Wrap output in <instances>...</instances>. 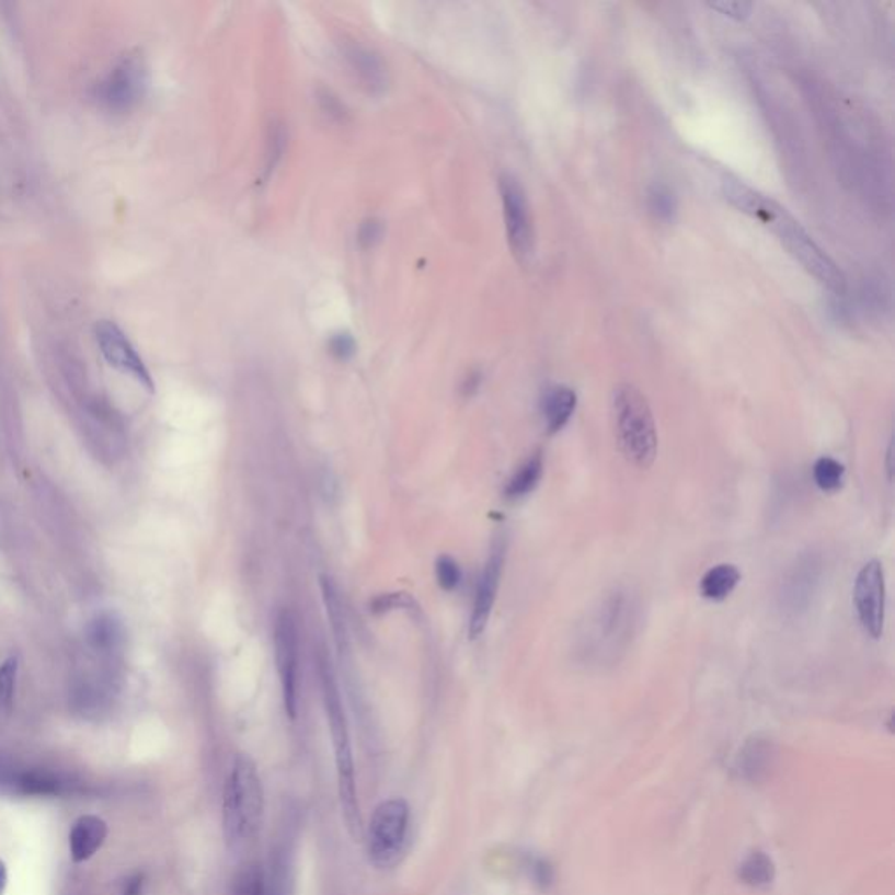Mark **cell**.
<instances>
[{"label":"cell","mask_w":895,"mask_h":895,"mask_svg":"<svg viewBox=\"0 0 895 895\" xmlns=\"http://www.w3.org/2000/svg\"><path fill=\"white\" fill-rule=\"evenodd\" d=\"M723 195L727 204L738 213L753 217L754 221L765 226L779 239L783 249L835 295H844L847 290V278L838 264L822 251L812 237L806 233L800 221L789 214L788 208L777 204L770 196L762 195L754 187L747 186L738 179L726 177L723 181Z\"/></svg>","instance_id":"cell-1"},{"label":"cell","mask_w":895,"mask_h":895,"mask_svg":"<svg viewBox=\"0 0 895 895\" xmlns=\"http://www.w3.org/2000/svg\"><path fill=\"white\" fill-rule=\"evenodd\" d=\"M319 677H321L322 701H324L325 718L329 732L333 739L334 761H336L337 798L342 806L348 835L354 841H363L364 824L360 815L357 783H355L354 754H352L351 732L346 723L345 709L342 697L334 679L333 666L329 663L325 653L319 654Z\"/></svg>","instance_id":"cell-2"},{"label":"cell","mask_w":895,"mask_h":895,"mask_svg":"<svg viewBox=\"0 0 895 895\" xmlns=\"http://www.w3.org/2000/svg\"><path fill=\"white\" fill-rule=\"evenodd\" d=\"M264 789L257 766L246 754L234 757L222 794V829L228 847L242 848L260 833Z\"/></svg>","instance_id":"cell-3"},{"label":"cell","mask_w":895,"mask_h":895,"mask_svg":"<svg viewBox=\"0 0 895 895\" xmlns=\"http://www.w3.org/2000/svg\"><path fill=\"white\" fill-rule=\"evenodd\" d=\"M618 445L635 468L650 469L657 455V431L647 399L632 383H619L610 399Z\"/></svg>","instance_id":"cell-4"},{"label":"cell","mask_w":895,"mask_h":895,"mask_svg":"<svg viewBox=\"0 0 895 895\" xmlns=\"http://www.w3.org/2000/svg\"><path fill=\"white\" fill-rule=\"evenodd\" d=\"M636 606L630 593L615 589L595 609L584 632V656L597 663L615 659L623 651L635 624Z\"/></svg>","instance_id":"cell-5"},{"label":"cell","mask_w":895,"mask_h":895,"mask_svg":"<svg viewBox=\"0 0 895 895\" xmlns=\"http://www.w3.org/2000/svg\"><path fill=\"white\" fill-rule=\"evenodd\" d=\"M410 818V805L403 798L381 801L364 829L369 864L381 871L398 864L406 848Z\"/></svg>","instance_id":"cell-6"},{"label":"cell","mask_w":895,"mask_h":895,"mask_svg":"<svg viewBox=\"0 0 895 895\" xmlns=\"http://www.w3.org/2000/svg\"><path fill=\"white\" fill-rule=\"evenodd\" d=\"M273 645L280 677L282 697L287 715L292 721L298 718L299 688V632L298 621L292 610L282 609L275 618Z\"/></svg>","instance_id":"cell-7"},{"label":"cell","mask_w":895,"mask_h":895,"mask_svg":"<svg viewBox=\"0 0 895 895\" xmlns=\"http://www.w3.org/2000/svg\"><path fill=\"white\" fill-rule=\"evenodd\" d=\"M498 190L510 251L519 263H527L533 252V226L527 195L521 184L507 173L498 181Z\"/></svg>","instance_id":"cell-8"},{"label":"cell","mask_w":895,"mask_h":895,"mask_svg":"<svg viewBox=\"0 0 895 895\" xmlns=\"http://www.w3.org/2000/svg\"><path fill=\"white\" fill-rule=\"evenodd\" d=\"M824 563L815 551L801 554L783 575L780 583L779 600L783 612L800 616L810 609L821 588Z\"/></svg>","instance_id":"cell-9"},{"label":"cell","mask_w":895,"mask_h":895,"mask_svg":"<svg viewBox=\"0 0 895 895\" xmlns=\"http://www.w3.org/2000/svg\"><path fill=\"white\" fill-rule=\"evenodd\" d=\"M885 572L879 560H871L857 574L853 604L857 618L871 639H880L885 627Z\"/></svg>","instance_id":"cell-10"},{"label":"cell","mask_w":895,"mask_h":895,"mask_svg":"<svg viewBox=\"0 0 895 895\" xmlns=\"http://www.w3.org/2000/svg\"><path fill=\"white\" fill-rule=\"evenodd\" d=\"M95 340L100 354L104 355V359L113 368L125 372V375H130L149 392L154 390V381H152L148 366L144 364L139 352L135 351V346L131 345L130 340L126 337L119 325L111 321L96 322Z\"/></svg>","instance_id":"cell-11"},{"label":"cell","mask_w":895,"mask_h":895,"mask_svg":"<svg viewBox=\"0 0 895 895\" xmlns=\"http://www.w3.org/2000/svg\"><path fill=\"white\" fill-rule=\"evenodd\" d=\"M504 559H506V546L497 542L493 546L489 562L481 572L480 583H478L477 597L472 604L471 621H469V635L478 639L485 632L492 615L493 604L497 598L498 584H501L502 571H504Z\"/></svg>","instance_id":"cell-12"},{"label":"cell","mask_w":895,"mask_h":895,"mask_svg":"<svg viewBox=\"0 0 895 895\" xmlns=\"http://www.w3.org/2000/svg\"><path fill=\"white\" fill-rule=\"evenodd\" d=\"M343 55L355 78L359 79L364 88H368L371 93H381L386 90L389 78H387V67L380 55L355 43L346 44Z\"/></svg>","instance_id":"cell-13"},{"label":"cell","mask_w":895,"mask_h":895,"mask_svg":"<svg viewBox=\"0 0 895 895\" xmlns=\"http://www.w3.org/2000/svg\"><path fill=\"white\" fill-rule=\"evenodd\" d=\"M108 827L104 818L96 815H82L70 829L69 850L76 864L90 861L107 839Z\"/></svg>","instance_id":"cell-14"},{"label":"cell","mask_w":895,"mask_h":895,"mask_svg":"<svg viewBox=\"0 0 895 895\" xmlns=\"http://www.w3.org/2000/svg\"><path fill=\"white\" fill-rule=\"evenodd\" d=\"M575 408H577V394L571 387H551L542 398L541 404L548 433H560L571 422Z\"/></svg>","instance_id":"cell-15"},{"label":"cell","mask_w":895,"mask_h":895,"mask_svg":"<svg viewBox=\"0 0 895 895\" xmlns=\"http://www.w3.org/2000/svg\"><path fill=\"white\" fill-rule=\"evenodd\" d=\"M742 574L732 563H721L705 572L700 581L701 597L707 600L721 601L730 597L738 586Z\"/></svg>","instance_id":"cell-16"},{"label":"cell","mask_w":895,"mask_h":895,"mask_svg":"<svg viewBox=\"0 0 895 895\" xmlns=\"http://www.w3.org/2000/svg\"><path fill=\"white\" fill-rule=\"evenodd\" d=\"M774 874H777V871H774L773 859L766 856L761 850L748 853L742 864L738 865V879L753 888L770 887Z\"/></svg>","instance_id":"cell-17"},{"label":"cell","mask_w":895,"mask_h":895,"mask_svg":"<svg viewBox=\"0 0 895 895\" xmlns=\"http://www.w3.org/2000/svg\"><path fill=\"white\" fill-rule=\"evenodd\" d=\"M544 471V462H542L541 454H533L527 462L515 472V477L510 478L506 486V497L521 498L527 497L528 493H532L539 485Z\"/></svg>","instance_id":"cell-18"},{"label":"cell","mask_w":895,"mask_h":895,"mask_svg":"<svg viewBox=\"0 0 895 895\" xmlns=\"http://www.w3.org/2000/svg\"><path fill=\"white\" fill-rule=\"evenodd\" d=\"M91 647L100 653H111L119 650L123 642V628L113 616H99L90 628Z\"/></svg>","instance_id":"cell-19"},{"label":"cell","mask_w":895,"mask_h":895,"mask_svg":"<svg viewBox=\"0 0 895 895\" xmlns=\"http://www.w3.org/2000/svg\"><path fill=\"white\" fill-rule=\"evenodd\" d=\"M771 759V744L768 739L756 738L750 739L745 745L744 750L739 754V768L747 777L757 779V774L766 771V766Z\"/></svg>","instance_id":"cell-20"},{"label":"cell","mask_w":895,"mask_h":895,"mask_svg":"<svg viewBox=\"0 0 895 895\" xmlns=\"http://www.w3.org/2000/svg\"><path fill=\"white\" fill-rule=\"evenodd\" d=\"M142 72H140L139 66H134V64H125V66L119 69V74L117 78L114 79L113 84H111V100H119L122 104L125 102H130V100L135 99V95L139 93L140 87H142Z\"/></svg>","instance_id":"cell-21"},{"label":"cell","mask_w":895,"mask_h":895,"mask_svg":"<svg viewBox=\"0 0 895 895\" xmlns=\"http://www.w3.org/2000/svg\"><path fill=\"white\" fill-rule=\"evenodd\" d=\"M814 481L822 492H838L845 483L844 463L830 457H821L814 466Z\"/></svg>","instance_id":"cell-22"},{"label":"cell","mask_w":895,"mask_h":895,"mask_svg":"<svg viewBox=\"0 0 895 895\" xmlns=\"http://www.w3.org/2000/svg\"><path fill=\"white\" fill-rule=\"evenodd\" d=\"M322 595H324L325 607H328L329 619L333 624V632L336 635L337 645L346 641L345 612H343L342 600L337 597V589L333 580L321 577Z\"/></svg>","instance_id":"cell-23"},{"label":"cell","mask_w":895,"mask_h":895,"mask_svg":"<svg viewBox=\"0 0 895 895\" xmlns=\"http://www.w3.org/2000/svg\"><path fill=\"white\" fill-rule=\"evenodd\" d=\"M18 672H20V659L18 656H9L0 665V710H5L13 703L14 691H16Z\"/></svg>","instance_id":"cell-24"},{"label":"cell","mask_w":895,"mask_h":895,"mask_svg":"<svg viewBox=\"0 0 895 895\" xmlns=\"http://www.w3.org/2000/svg\"><path fill=\"white\" fill-rule=\"evenodd\" d=\"M233 895H266V882L261 865L243 868L233 885Z\"/></svg>","instance_id":"cell-25"},{"label":"cell","mask_w":895,"mask_h":895,"mask_svg":"<svg viewBox=\"0 0 895 895\" xmlns=\"http://www.w3.org/2000/svg\"><path fill=\"white\" fill-rule=\"evenodd\" d=\"M436 577L437 583L445 592H454V589L459 588L462 572H460L457 560L451 559L448 554L439 556L436 562Z\"/></svg>","instance_id":"cell-26"},{"label":"cell","mask_w":895,"mask_h":895,"mask_svg":"<svg viewBox=\"0 0 895 895\" xmlns=\"http://www.w3.org/2000/svg\"><path fill=\"white\" fill-rule=\"evenodd\" d=\"M328 348L334 359L345 363V360H351L354 357L355 352H357V343H355L351 333L342 331V333L329 337Z\"/></svg>","instance_id":"cell-27"},{"label":"cell","mask_w":895,"mask_h":895,"mask_svg":"<svg viewBox=\"0 0 895 895\" xmlns=\"http://www.w3.org/2000/svg\"><path fill=\"white\" fill-rule=\"evenodd\" d=\"M413 606L411 600L404 593H389V595H380L371 601V612L375 615H383L394 609H404V607Z\"/></svg>","instance_id":"cell-28"},{"label":"cell","mask_w":895,"mask_h":895,"mask_svg":"<svg viewBox=\"0 0 895 895\" xmlns=\"http://www.w3.org/2000/svg\"><path fill=\"white\" fill-rule=\"evenodd\" d=\"M383 237V225L375 217H369L360 225L359 243L364 249H372Z\"/></svg>","instance_id":"cell-29"},{"label":"cell","mask_w":895,"mask_h":895,"mask_svg":"<svg viewBox=\"0 0 895 895\" xmlns=\"http://www.w3.org/2000/svg\"><path fill=\"white\" fill-rule=\"evenodd\" d=\"M710 8L715 9L719 13L724 14V16L735 18V20H745L750 13V8L753 5L747 4V2H736V0H724V2H714V4H710Z\"/></svg>","instance_id":"cell-30"},{"label":"cell","mask_w":895,"mask_h":895,"mask_svg":"<svg viewBox=\"0 0 895 895\" xmlns=\"http://www.w3.org/2000/svg\"><path fill=\"white\" fill-rule=\"evenodd\" d=\"M144 894V874L137 873L130 879H126L123 883L122 895H142Z\"/></svg>","instance_id":"cell-31"},{"label":"cell","mask_w":895,"mask_h":895,"mask_svg":"<svg viewBox=\"0 0 895 895\" xmlns=\"http://www.w3.org/2000/svg\"><path fill=\"white\" fill-rule=\"evenodd\" d=\"M653 208L657 214H659V216H663V214H670V196L663 195L662 191H657L656 195H653Z\"/></svg>","instance_id":"cell-32"},{"label":"cell","mask_w":895,"mask_h":895,"mask_svg":"<svg viewBox=\"0 0 895 895\" xmlns=\"http://www.w3.org/2000/svg\"><path fill=\"white\" fill-rule=\"evenodd\" d=\"M5 887H8V868L4 861H0V895H4Z\"/></svg>","instance_id":"cell-33"},{"label":"cell","mask_w":895,"mask_h":895,"mask_svg":"<svg viewBox=\"0 0 895 895\" xmlns=\"http://www.w3.org/2000/svg\"><path fill=\"white\" fill-rule=\"evenodd\" d=\"M892 451H894V445H892V443H891V445H888V451H887V459H888L887 471H888V480H891V481H892V455H894V454H892Z\"/></svg>","instance_id":"cell-34"},{"label":"cell","mask_w":895,"mask_h":895,"mask_svg":"<svg viewBox=\"0 0 895 895\" xmlns=\"http://www.w3.org/2000/svg\"><path fill=\"white\" fill-rule=\"evenodd\" d=\"M266 895H287L286 891L280 885H273L272 888H266Z\"/></svg>","instance_id":"cell-35"}]
</instances>
